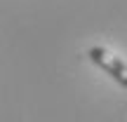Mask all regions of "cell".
Wrapping results in <instances>:
<instances>
[{
    "instance_id": "cell-1",
    "label": "cell",
    "mask_w": 127,
    "mask_h": 122,
    "mask_svg": "<svg viewBox=\"0 0 127 122\" xmlns=\"http://www.w3.org/2000/svg\"><path fill=\"white\" fill-rule=\"evenodd\" d=\"M87 59L94 66H99L106 75H111L120 87L127 89V61H123L120 56H115L113 52H108L106 47H90L87 49Z\"/></svg>"
}]
</instances>
